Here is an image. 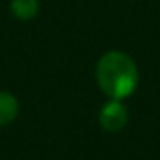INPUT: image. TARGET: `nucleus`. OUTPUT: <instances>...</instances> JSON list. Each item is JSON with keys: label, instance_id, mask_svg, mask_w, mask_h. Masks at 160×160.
<instances>
[{"label": "nucleus", "instance_id": "1", "mask_svg": "<svg viewBox=\"0 0 160 160\" xmlns=\"http://www.w3.org/2000/svg\"><path fill=\"white\" fill-rule=\"evenodd\" d=\"M96 83L100 91L113 100L132 96L139 83V72L134 58L122 51L102 55L96 64Z\"/></svg>", "mask_w": 160, "mask_h": 160}, {"label": "nucleus", "instance_id": "2", "mask_svg": "<svg viewBox=\"0 0 160 160\" xmlns=\"http://www.w3.org/2000/svg\"><path fill=\"white\" fill-rule=\"evenodd\" d=\"M98 121H100V128L104 132L117 134L128 124V109L122 104V100L109 98V102L102 106V109L98 113Z\"/></svg>", "mask_w": 160, "mask_h": 160}, {"label": "nucleus", "instance_id": "3", "mask_svg": "<svg viewBox=\"0 0 160 160\" xmlns=\"http://www.w3.org/2000/svg\"><path fill=\"white\" fill-rule=\"evenodd\" d=\"M19 115V102L17 98L8 92V91H0V126L12 124Z\"/></svg>", "mask_w": 160, "mask_h": 160}, {"label": "nucleus", "instance_id": "4", "mask_svg": "<svg viewBox=\"0 0 160 160\" xmlns=\"http://www.w3.org/2000/svg\"><path fill=\"white\" fill-rule=\"evenodd\" d=\"M38 10H40V0H12V13L21 21L36 17Z\"/></svg>", "mask_w": 160, "mask_h": 160}]
</instances>
